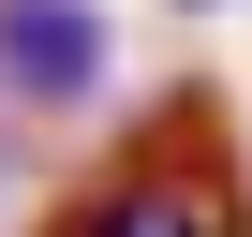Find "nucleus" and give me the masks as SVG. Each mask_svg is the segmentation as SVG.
Segmentation results:
<instances>
[{
    "mask_svg": "<svg viewBox=\"0 0 252 237\" xmlns=\"http://www.w3.org/2000/svg\"><path fill=\"white\" fill-rule=\"evenodd\" d=\"M60 237H252V163H237V134H222V104L178 89L104 178L60 193Z\"/></svg>",
    "mask_w": 252,
    "mask_h": 237,
    "instance_id": "obj_1",
    "label": "nucleus"
},
{
    "mask_svg": "<svg viewBox=\"0 0 252 237\" xmlns=\"http://www.w3.org/2000/svg\"><path fill=\"white\" fill-rule=\"evenodd\" d=\"M104 0H0V104H104Z\"/></svg>",
    "mask_w": 252,
    "mask_h": 237,
    "instance_id": "obj_2",
    "label": "nucleus"
},
{
    "mask_svg": "<svg viewBox=\"0 0 252 237\" xmlns=\"http://www.w3.org/2000/svg\"><path fill=\"white\" fill-rule=\"evenodd\" d=\"M193 15H208V0H193Z\"/></svg>",
    "mask_w": 252,
    "mask_h": 237,
    "instance_id": "obj_3",
    "label": "nucleus"
}]
</instances>
